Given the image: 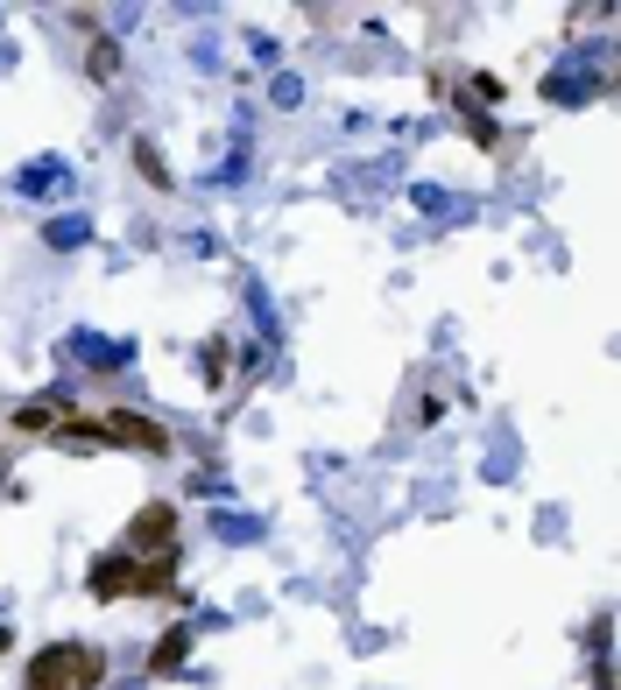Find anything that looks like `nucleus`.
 <instances>
[{"instance_id": "4", "label": "nucleus", "mask_w": 621, "mask_h": 690, "mask_svg": "<svg viewBox=\"0 0 621 690\" xmlns=\"http://www.w3.org/2000/svg\"><path fill=\"white\" fill-rule=\"evenodd\" d=\"M93 599H135V557L127 550H107V557H93Z\"/></svg>"}, {"instance_id": "3", "label": "nucleus", "mask_w": 621, "mask_h": 690, "mask_svg": "<svg viewBox=\"0 0 621 690\" xmlns=\"http://www.w3.org/2000/svg\"><path fill=\"white\" fill-rule=\"evenodd\" d=\"M99 438L107 444H135V452H170V430L149 423V416H135V409H107L99 416Z\"/></svg>"}, {"instance_id": "6", "label": "nucleus", "mask_w": 621, "mask_h": 690, "mask_svg": "<svg viewBox=\"0 0 621 690\" xmlns=\"http://www.w3.org/2000/svg\"><path fill=\"white\" fill-rule=\"evenodd\" d=\"M85 71H93V78H99V85H107V78H113V71H121V42H113V36H99V42H93V50H85Z\"/></svg>"}, {"instance_id": "2", "label": "nucleus", "mask_w": 621, "mask_h": 690, "mask_svg": "<svg viewBox=\"0 0 621 690\" xmlns=\"http://www.w3.org/2000/svg\"><path fill=\"white\" fill-rule=\"evenodd\" d=\"M176 550V501H142L127 521V557H162Z\"/></svg>"}, {"instance_id": "9", "label": "nucleus", "mask_w": 621, "mask_h": 690, "mask_svg": "<svg viewBox=\"0 0 621 690\" xmlns=\"http://www.w3.org/2000/svg\"><path fill=\"white\" fill-rule=\"evenodd\" d=\"M0 649H8V627H0Z\"/></svg>"}, {"instance_id": "7", "label": "nucleus", "mask_w": 621, "mask_h": 690, "mask_svg": "<svg viewBox=\"0 0 621 690\" xmlns=\"http://www.w3.org/2000/svg\"><path fill=\"white\" fill-rule=\"evenodd\" d=\"M135 170H142V176H149V184H156V190H176V184H170V162H162V156H156V141H135Z\"/></svg>"}, {"instance_id": "5", "label": "nucleus", "mask_w": 621, "mask_h": 690, "mask_svg": "<svg viewBox=\"0 0 621 690\" xmlns=\"http://www.w3.org/2000/svg\"><path fill=\"white\" fill-rule=\"evenodd\" d=\"M184 655H191V634H184V627H170L162 649L149 655V669H156V677H170V669H184Z\"/></svg>"}, {"instance_id": "8", "label": "nucleus", "mask_w": 621, "mask_h": 690, "mask_svg": "<svg viewBox=\"0 0 621 690\" xmlns=\"http://www.w3.org/2000/svg\"><path fill=\"white\" fill-rule=\"evenodd\" d=\"M14 430H22V438H36V430H57V402H28V409L14 416Z\"/></svg>"}, {"instance_id": "1", "label": "nucleus", "mask_w": 621, "mask_h": 690, "mask_svg": "<svg viewBox=\"0 0 621 690\" xmlns=\"http://www.w3.org/2000/svg\"><path fill=\"white\" fill-rule=\"evenodd\" d=\"M107 683V655L85 649V641H64V649H42L28 663V690H99Z\"/></svg>"}]
</instances>
